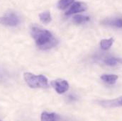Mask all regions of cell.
Listing matches in <instances>:
<instances>
[{"mask_svg": "<svg viewBox=\"0 0 122 121\" xmlns=\"http://www.w3.org/2000/svg\"><path fill=\"white\" fill-rule=\"evenodd\" d=\"M31 35L37 46L41 50H48L55 47L58 41L52 33L38 26H33L30 29Z\"/></svg>", "mask_w": 122, "mask_h": 121, "instance_id": "1", "label": "cell"}, {"mask_svg": "<svg viewBox=\"0 0 122 121\" xmlns=\"http://www.w3.org/2000/svg\"><path fill=\"white\" fill-rule=\"evenodd\" d=\"M24 78L30 88H43L48 86V79L43 75H35L30 72H26Z\"/></svg>", "mask_w": 122, "mask_h": 121, "instance_id": "2", "label": "cell"}, {"mask_svg": "<svg viewBox=\"0 0 122 121\" xmlns=\"http://www.w3.org/2000/svg\"><path fill=\"white\" fill-rule=\"evenodd\" d=\"M20 23V18L15 12H8L0 17V24L7 26H16Z\"/></svg>", "mask_w": 122, "mask_h": 121, "instance_id": "3", "label": "cell"}, {"mask_svg": "<svg viewBox=\"0 0 122 121\" xmlns=\"http://www.w3.org/2000/svg\"><path fill=\"white\" fill-rule=\"evenodd\" d=\"M52 87L58 93H63L69 89V84L66 80L64 79H56L51 82Z\"/></svg>", "mask_w": 122, "mask_h": 121, "instance_id": "4", "label": "cell"}, {"mask_svg": "<svg viewBox=\"0 0 122 121\" xmlns=\"http://www.w3.org/2000/svg\"><path fill=\"white\" fill-rule=\"evenodd\" d=\"M87 9V6L85 3L84 2H75L74 4H72L71 5V6L70 7V9L66 11L65 15L67 16H70L76 13H80V12H82L85 11L86 9Z\"/></svg>", "mask_w": 122, "mask_h": 121, "instance_id": "5", "label": "cell"}, {"mask_svg": "<svg viewBox=\"0 0 122 121\" xmlns=\"http://www.w3.org/2000/svg\"><path fill=\"white\" fill-rule=\"evenodd\" d=\"M99 104L106 108H117L122 106V96L117 98L113 100H107L99 101Z\"/></svg>", "mask_w": 122, "mask_h": 121, "instance_id": "6", "label": "cell"}, {"mask_svg": "<svg viewBox=\"0 0 122 121\" xmlns=\"http://www.w3.org/2000/svg\"><path fill=\"white\" fill-rule=\"evenodd\" d=\"M102 24H104L107 26L122 29V19H120V18L112 19H107V20L103 21Z\"/></svg>", "mask_w": 122, "mask_h": 121, "instance_id": "7", "label": "cell"}, {"mask_svg": "<svg viewBox=\"0 0 122 121\" xmlns=\"http://www.w3.org/2000/svg\"><path fill=\"white\" fill-rule=\"evenodd\" d=\"M61 118L58 115L54 113H48V112H43L41 115V119L42 121H58Z\"/></svg>", "mask_w": 122, "mask_h": 121, "instance_id": "8", "label": "cell"}, {"mask_svg": "<svg viewBox=\"0 0 122 121\" xmlns=\"http://www.w3.org/2000/svg\"><path fill=\"white\" fill-rule=\"evenodd\" d=\"M101 79L109 84H114L118 79V76L115 74H104L101 77Z\"/></svg>", "mask_w": 122, "mask_h": 121, "instance_id": "9", "label": "cell"}, {"mask_svg": "<svg viewBox=\"0 0 122 121\" xmlns=\"http://www.w3.org/2000/svg\"><path fill=\"white\" fill-rule=\"evenodd\" d=\"M89 21H90V17H88L87 16L78 14V15H76L73 17V21L77 24H84V23H86Z\"/></svg>", "mask_w": 122, "mask_h": 121, "instance_id": "10", "label": "cell"}, {"mask_svg": "<svg viewBox=\"0 0 122 121\" xmlns=\"http://www.w3.org/2000/svg\"><path fill=\"white\" fill-rule=\"evenodd\" d=\"M114 43L113 38H109V39H103L100 42V46L103 50H108L111 48Z\"/></svg>", "mask_w": 122, "mask_h": 121, "instance_id": "11", "label": "cell"}, {"mask_svg": "<svg viewBox=\"0 0 122 121\" xmlns=\"http://www.w3.org/2000/svg\"><path fill=\"white\" fill-rule=\"evenodd\" d=\"M40 20L43 24H48L51 21V15L49 11H45L39 15Z\"/></svg>", "mask_w": 122, "mask_h": 121, "instance_id": "12", "label": "cell"}, {"mask_svg": "<svg viewBox=\"0 0 122 121\" xmlns=\"http://www.w3.org/2000/svg\"><path fill=\"white\" fill-rule=\"evenodd\" d=\"M106 64L109 66H114L117 64H122V58H109L104 60Z\"/></svg>", "mask_w": 122, "mask_h": 121, "instance_id": "13", "label": "cell"}, {"mask_svg": "<svg viewBox=\"0 0 122 121\" xmlns=\"http://www.w3.org/2000/svg\"><path fill=\"white\" fill-rule=\"evenodd\" d=\"M75 0H60L58 4V7L60 9H65L73 4Z\"/></svg>", "mask_w": 122, "mask_h": 121, "instance_id": "14", "label": "cell"}]
</instances>
